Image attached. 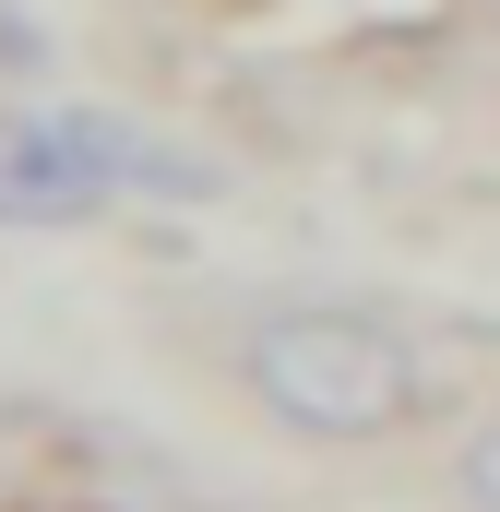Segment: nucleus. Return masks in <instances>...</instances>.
Wrapping results in <instances>:
<instances>
[{"instance_id": "1", "label": "nucleus", "mask_w": 500, "mask_h": 512, "mask_svg": "<svg viewBox=\"0 0 500 512\" xmlns=\"http://www.w3.org/2000/svg\"><path fill=\"white\" fill-rule=\"evenodd\" d=\"M250 393L310 429V441H381L417 417V358L381 310H346V298H298V310H262L239 346Z\"/></svg>"}, {"instance_id": "2", "label": "nucleus", "mask_w": 500, "mask_h": 512, "mask_svg": "<svg viewBox=\"0 0 500 512\" xmlns=\"http://www.w3.org/2000/svg\"><path fill=\"white\" fill-rule=\"evenodd\" d=\"M465 501H477V512H500V417L465 441Z\"/></svg>"}]
</instances>
